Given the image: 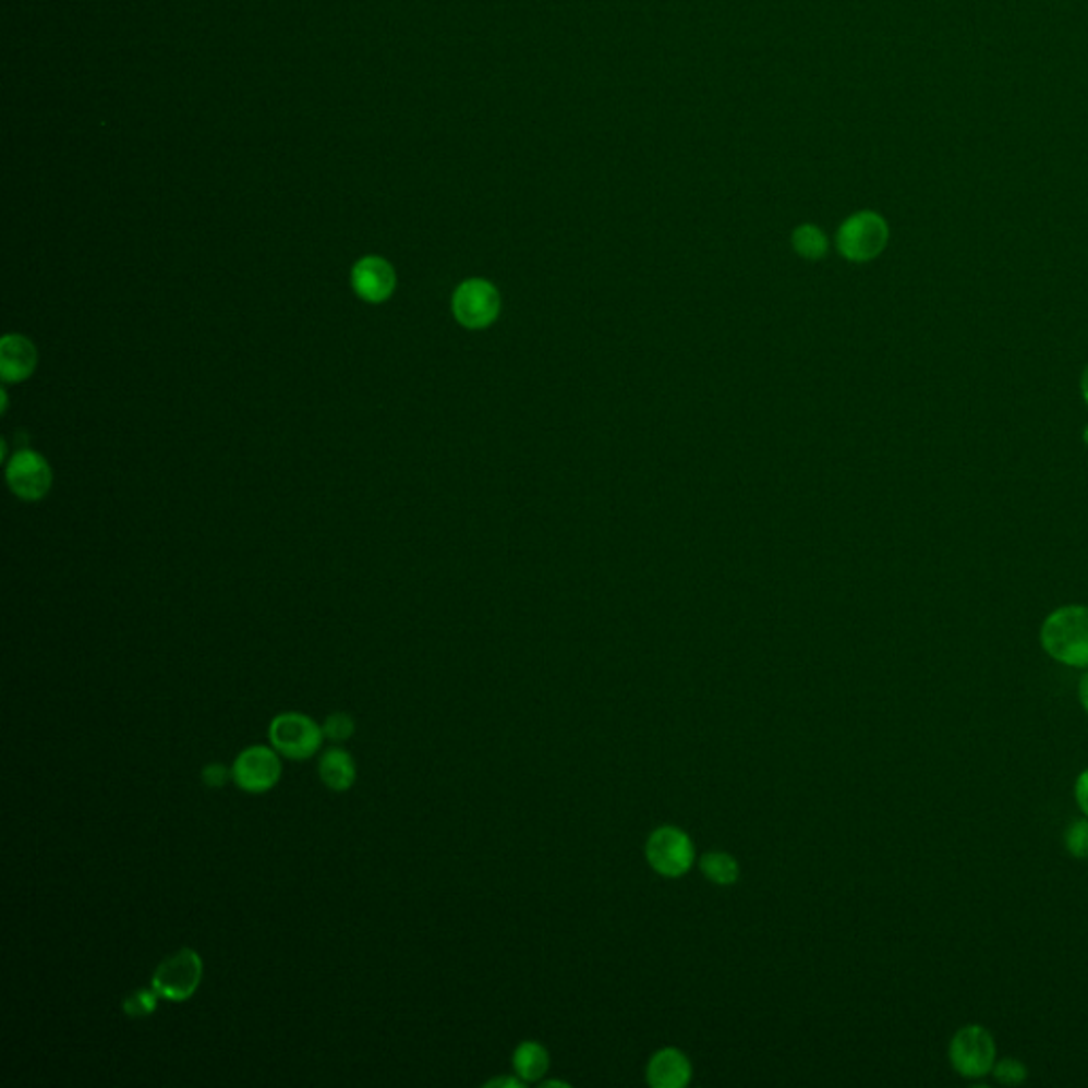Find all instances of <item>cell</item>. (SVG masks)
Listing matches in <instances>:
<instances>
[{
  "label": "cell",
  "instance_id": "obj_7",
  "mask_svg": "<svg viewBox=\"0 0 1088 1088\" xmlns=\"http://www.w3.org/2000/svg\"><path fill=\"white\" fill-rule=\"evenodd\" d=\"M500 292L483 279L463 281L454 293V315L463 328L483 330L500 315Z\"/></svg>",
  "mask_w": 1088,
  "mask_h": 1088
},
{
  "label": "cell",
  "instance_id": "obj_22",
  "mask_svg": "<svg viewBox=\"0 0 1088 1088\" xmlns=\"http://www.w3.org/2000/svg\"><path fill=\"white\" fill-rule=\"evenodd\" d=\"M1076 801H1078V808L1083 810V814L1088 819V770H1085L1078 781H1076Z\"/></svg>",
  "mask_w": 1088,
  "mask_h": 1088
},
{
  "label": "cell",
  "instance_id": "obj_12",
  "mask_svg": "<svg viewBox=\"0 0 1088 1088\" xmlns=\"http://www.w3.org/2000/svg\"><path fill=\"white\" fill-rule=\"evenodd\" d=\"M319 781L335 794L349 791L358 781V763L355 757L342 747H330L319 754L317 761Z\"/></svg>",
  "mask_w": 1088,
  "mask_h": 1088
},
{
  "label": "cell",
  "instance_id": "obj_25",
  "mask_svg": "<svg viewBox=\"0 0 1088 1088\" xmlns=\"http://www.w3.org/2000/svg\"><path fill=\"white\" fill-rule=\"evenodd\" d=\"M487 1087H521V1083H517V1080H508V1078H503V1080H494V1083H489Z\"/></svg>",
  "mask_w": 1088,
  "mask_h": 1088
},
{
  "label": "cell",
  "instance_id": "obj_18",
  "mask_svg": "<svg viewBox=\"0 0 1088 1088\" xmlns=\"http://www.w3.org/2000/svg\"><path fill=\"white\" fill-rule=\"evenodd\" d=\"M324 736L326 740L342 745L355 736V718L349 712H333L324 721Z\"/></svg>",
  "mask_w": 1088,
  "mask_h": 1088
},
{
  "label": "cell",
  "instance_id": "obj_20",
  "mask_svg": "<svg viewBox=\"0 0 1088 1088\" xmlns=\"http://www.w3.org/2000/svg\"><path fill=\"white\" fill-rule=\"evenodd\" d=\"M1065 848L1076 859H1088V819H1080L1067 827Z\"/></svg>",
  "mask_w": 1088,
  "mask_h": 1088
},
{
  "label": "cell",
  "instance_id": "obj_2",
  "mask_svg": "<svg viewBox=\"0 0 1088 1088\" xmlns=\"http://www.w3.org/2000/svg\"><path fill=\"white\" fill-rule=\"evenodd\" d=\"M324 740V727L304 712H281L268 725L270 747L290 761H306L315 757L322 751Z\"/></svg>",
  "mask_w": 1088,
  "mask_h": 1088
},
{
  "label": "cell",
  "instance_id": "obj_8",
  "mask_svg": "<svg viewBox=\"0 0 1088 1088\" xmlns=\"http://www.w3.org/2000/svg\"><path fill=\"white\" fill-rule=\"evenodd\" d=\"M649 863L664 877H680L693 863V844L676 827H662L646 844Z\"/></svg>",
  "mask_w": 1088,
  "mask_h": 1088
},
{
  "label": "cell",
  "instance_id": "obj_15",
  "mask_svg": "<svg viewBox=\"0 0 1088 1088\" xmlns=\"http://www.w3.org/2000/svg\"><path fill=\"white\" fill-rule=\"evenodd\" d=\"M704 874L716 884H732L738 879V863L727 853H711L702 859Z\"/></svg>",
  "mask_w": 1088,
  "mask_h": 1088
},
{
  "label": "cell",
  "instance_id": "obj_23",
  "mask_svg": "<svg viewBox=\"0 0 1088 1088\" xmlns=\"http://www.w3.org/2000/svg\"><path fill=\"white\" fill-rule=\"evenodd\" d=\"M1078 698H1080V704L1083 709L1088 714V668L1085 672V676L1080 678V685H1078Z\"/></svg>",
  "mask_w": 1088,
  "mask_h": 1088
},
{
  "label": "cell",
  "instance_id": "obj_11",
  "mask_svg": "<svg viewBox=\"0 0 1088 1088\" xmlns=\"http://www.w3.org/2000/svg\"><path fill=\"white\" fill-rule=\"evenodd\" d=\"M37 368V349L24 336L9 335L0 342V373L7 383H20Z\"/></svg>",
  "mask_w": 1088,
  "mask_h": 1088
},
{
  "label": "cell",
  "instance_id": "obj_5",
  "mask_svg": "<svg viewBox=\"0 0 1088 1088\" xmlns=\"http://www.w3.org/2000/svg\"><path fill=\"white\" fill-rule=\"evenodd\" d=\"M995 1054H998L995 1038L982 1025L963 1027L955 1033L948 1047V1059L955 1072L967 1080L984 1078L987 1074H991L995 1065Z\"/></svg>",
  "mask_w": 1088,
  "mask_h": 1088
},
{
  "label": "cell",
  "instance_id": "obj_1",
  "mask_svg": "<svg viewBox=\"0 0 1088 1088\" xmlns=\"http://www.w3.org/2000/svg\"><path fill=\"white\" fill-rule=\"evenodd\" d=\"M1048 657L1069 668H1088V606L1067 604L1052 611L1040 629Z\"/></svg>",
  "mask_w": 1088,
  "mask_h": 1088
},
{
  "label": "cell",
  "instance_id": "obj_21",
  "mask_svg": "<svg viewBox=\"0 0 1088 1088\" xmlns=\"http://www.w3.org/2000/svg\"><path fill=\"white\" fill-rule=\"evenodd\" d=\"M201 778H203V785L209 789H223L228 783H232V767H228L226 763L213 761L203 767Z\"/></svg>",
  "mask_w": 1088,
  "mask_h": 1088
},
{
  "label": "cell",
  "instance_id": "obj_17",
  "mask_svg": "<svg viewBox=\"0 0 1088 1088\" xmlns=\"http://www.w3.org/2000/svg\"><path fill=\"white\" fill-rule=\"evenodd\" d=\"M158 1002H160V995L154 989H138V991H132L122 1002V1010L128 1018L141 1020V1018L152 1016L158 1010Z\"/></svg>",
  "mask_w": 1088,
  "mask_h": 1088
},
{
  "label": "cell",
  "instance_id": "obj_10",
  "mask_svg": "<svg viewBox=\"0 0 1088 1088\" xmlns=\"http://www.w3.org/2000/svg\"><path fill=\"white\" fill-rule=\"evenodd\" d=\"M351 281L358 295L368 302H383L396 290V273L391 264L375 255L355 264Z\"/></svg>",
  "mask_w": 1088,
  "mask_h": 1088
},
{
  "label": "cell",
  "instance_id": "obj_6",
  "mask_svg": "<svg viewBox=\"0 0 1088 1088\" xmlns=\"http://www.w3.org/2000/svg\"><path fill=\"white\" fill-rule=\"evenodd\" d=\"M232 783L252 796L275 789L283 776L281 754L270 745H253L243 749L232 761Z\"/></svg>",
  "mask_w": 1088,
  "mask_h": 1088
},
{
  "label": "cell",
  "instance_id": "obj_3",
  "mask_svg": "<svg viewBox=\"0 0 1088 1088\" xmlns=\"http://www.w3.org/2000/svg\"><path fill=\"white\" fill-rule=\"evenodd\" d=\"M205 976L203 957L194 948H179L158 963L152 976V989L160 1000L181 1004L196 995Z\"/></svg>",
  "mask_w": 1088,
  "mask_h": 1088
},
{
  "label": "cell",
  "instance_id": "obj_9",
  "mask_svg": "<svg viewBox=\"0 0 1088 1088\" xmlns=\"http://www.w3.org/2000/svg\"><path fill=\"white\" fill-rule=\"evenodd\" d=\"M7 481L24 500H41L51 487V468L35 451H20L9 461Z\"/></svg>",
  "mask_w": 1088,
  "mask_h": 1088
},
{
  "label": "cell",
  "instance_id": "obj_19",
  "mask_svg": "<svg viewBox=\"0 0 1088 1088\" xmlns=\"http://www.w3.org/2000/svg\"><path fill=\"white\" fill-rule=\"evenodd\" d=\"M993 1078L1000 1083V1085H1007V1087H1016V1085H1023L1029 1076L1027 1072V1065L1020 1063L1018 1059H1004L1000 1063L993 1065Z\"/></svg>",
  "mask_w": 1088,
  "mask_h": 1088
},
{
  "label": "cell",
  "instance_id": "obj_13",
  "mask_svg": "<svg viewBox=\"0 0 1088 1088\" xmlns=\"http://www.w3.org/2000/svg\"><path fill=\"white\" fill-rule=\"evenodd\" d=\"M646 1078L653 1087L657 1088L685 1087L691 1078V1063L676 1048L660 1050L649 1063Z\"/></svg>",
  "mask_w": 1088,
  "mask_h": 1088
},
{
  "label": "cell",
  "instance_id": "obj_14",
  "mask_svg": "<svg viewBox=\"0 0 1088 1088\" xmlns=\"http://www.w3.org/2000/svg\"><path fill=\"white\" fill-rule=\"evenodd\" d=\"M515 1069L523 1080H539L548 1069V1054L541 1044L525 1042L515 1052Z\"/></svg>",
  "mask_w": 1088,
  "mask_h": 1088
},
{
  "label": "cell",
  "instance_id": "obj_24",
  "mask_svg": "<svg viewBox=\"0 0 1088 1088\" xmlns=\"http://www.w3.org/2000/svg\"><path fill=\"white\" fill-rule=\"evenodd\" d=\"M1080 394H1083V400L1088 407V364L1087 368L1083 371V377H1080Z\"/></svg>",
  "mask_w": 1088,
  "mask_h": 1088
},
{
  "label": "cell",
  "instance_id": "obj_16",
  "mask_svg": "<svg viewBox=\"0 0 1088 1088\" xmlns=\"http://www.w3.org/2000/svg\"><path fill=\"white\" fill-rule=\"evenodd\" d=\"M794 247L808 259H819L827 252V239L814 226H801L794 234Z\"/></svg>",
  "mask_w": 1088,
  "mask_h": 1088
},
{
  "label": "cell",
  "instance_id": "obj_4",
  "mask_svg": "<svg viewBox=\"0 0 1088 1088\" xmlns=\"http://www.w3.org/2000/svg\"><path fill=\"white\" fill-rule=\"evenodd\" d=\"M888 243V226L874 210H861L848 217L837 232V250L857 264L877 259Z\"/></svg>",
  "mask_w": 1088,
  "mask_h": 1088
},
{
  "label": "cell",
  "instance_id": "obj_26",
  "mask_svg": "<svg viewBox=\"0 0 1088 1088\" xmlns=\"http://www.w3.org/2000/svg\"><path fill=\"white\" fill-rule=\"evenodd\" d=\"M1083 440H1085V445L1088 447V423L1085 425V430H1083Z\"/></svg>",
  "mask_w": 1088,
  "mask_h": 1088
}]
</instances>
